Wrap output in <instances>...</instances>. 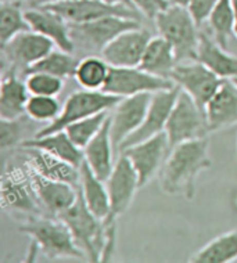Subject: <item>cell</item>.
<instances>
[{
	"instance_id": "cell-1",
	"label": "cell",
	"mask_w": 237,
	"mask_h": 263,
	"mask_svg": "<svg viewBox=\"0 0 237 263\" xmlns=\"http://www.w3.org/2000/svg\"><path fill=\"white\" fill-rule=\"evenodd\" d=\"M208 150V137L185 141L173 147L158 173L162 191L171 195H185L192 200L196 194L198 176L212 166Z\"/></svg>"
},
{
	"instance_id": "cell-2",
	"label": "cell",
	"mask_w": 237,
	"mask_h": 263,
	"mask_svg": "<svg viewBox=\"0 0 237 263\" xmlns=\"http://www.w3.org/2000/svg\"><path fill=\"white\" fill-rule=\"evenodd\" d=\"M19 230L31 238V255L38 252L50 259H82L85 254L75 242L72 233L60 218L35 215L24 219Z\"/></svg>"
},
{
	"instance_id": "cell-3",
	"label": "cell",
	"mask_w": 237,
	"mask_h": 263,
	"mask_svg": "<svg viewBox=\"0 0 237 263\" xmlns=\"http://www.w3.org/2000/svg\"><path fill=\"white\" fill-rule=\"evenodd\" d=\"M158 35L173 46L178 63L196 59L200 29L187 7L168 6L154 18Z\"/></svg>"
},
{
	"instance_id": "cell-4",
	"label": "cell",
	"mask_w": 237,
	"mask_h": 263,
	"mask_svg": "<svg viewBox=\"0 0 237 263\" xmlns=\"http://www.w3.org/2000/svg\"><path fill=\"white\" fill-rule=\"evenodd\" d=\"M140 27L139 20L122 15H107L87 23L69 24V32L75 51H81L85 55H101L107 45L122 32Z\"/></svg>"
},
{
	"instance_id": "cell-5",
	"label": "cell",
	"mask_w": 237,
	"mask_h": 263,
	"mask_svg": "<svg viewBox=\"0 0 237 263\" xmlns=\"http://www.w3.org/2000/svg\"><path fill=\"white\" fill-rule=\"evenodd\" d=\"M59 218L68 226L85 256L92 262H100L105 242L104 223L89 211L81 190L75 204Z\"/></svg>"
},
{
	"instance_id": "cell-6",
	"label": "cell",
	"mask_w": 237,
	"mask_h": 263,
	"mask_svg": "<svg viewBox=\"0 0 237 263\" xmlns=\"http://www.w3.org/2000/svg\"><path fill=\"white\" fill-rule=\"evenodd\" d=\"M165 133L168 136L171 150L185 141L208 137L211 133L204 109L193 100L192 96L182 89L169 114Z\"/></svg>"
},
{
	"instance_id": "cell-7",
	"label": "cell",
	"mask_w": 237,
	"mask_h": 263,
	"mask_svg": "<svg viewBox=\"0 0 237 263\" xmlns=\"http://www.w3.org/2000/svg\"><path fill=\"white\" fill-rule=\"evenodd\" d=\"M119 100L121 97L118 96L108 95L103 90L93 91L82 89L79 91H74L72 95L68 96L59 117L53 122L42 127L41 130H38L35 136H45L53 132L64 130L68 125L81 119L103 111H111Z\"/></svg>"
},
{
	"instance_id": "cell-8",
	"label": "cell",
	"mask_w": 237,
	"mask_h": 263,
	"mask_svg": "<svg viewBox=\"0 0 237 263\" xmlns=\"http://www.w3.org/2000/svg\"><path fill=\"white\" fill-rule=\"evenodd\" d=\"M2 208L25 219L35 215H43L45 209L38 198L27 166L5 168L2 176Z\"/></svg>"
},
{
	"instance_id": "cell-9",
	"label": "cell",
	"mask_w": 237,
	"mask_h": 263,
	"mask_svg": "<svg viewBox=\"0 0 237 263\" xmlns=\"http://www.w3.org/2000/svg\"><path fill=\"white\" fill-rule=\"evenodd\" d=\"M176 86L172 79L155 77L140 67H111L103 91L118 97L155 93Z\"/></svg>"
},
{
	"instance_id": "cell-10",
	"label": "cell",
	"mask_w": 237,
	"mask_h": 263,
	"mask_svg": "<svg viewBox=\"0 0 237 263\" xmlns=\"http://www.w3.org/2000/svg\"><path fill=\"white\" fill-rule=\"evenodd\" d=\"M153 93L122 97L110 112V135L114 145L115 154L118 155L119 147L132 133L141 126L147 115Z\"/></svg>"
},
{
	"instance_id": "cell-11",
	"label": "cell",
	"mask_w": 237,
	"mask_h": 263,
	"mask_svg": "<svg viewBox=\"0 0 237 263\" xmlns=\"http://www.w3.org/2000/svg\"><path fill=\"white\" fill-rule=\"evenodd\" d=\"M171 79L179 89L192 96L193 100L203 109H205L207 103L224 82L222 78H219L197 60H189L176 64Z\"/></svg>"
},
{
	"instance_id": "cell-12",
	"label": "cell",
	"mask_w": 237,
	"mask_h": 263,
	"mask_svg": "<svg viewBox=\"0 0 237 263\" xmlns=\"http://www.w3.org/2000/svg\"><path fill=\"white\" fill-rule=\"evenodd\" d=\"M105 186L108 190L111 209L104 220L117 222V219L128 211L136 191L140 189L136 171L128 157L122 153L115 159L114 169L105 180Z\"/></svg>"
},
{
	"instance_id": "cell-13",
	"label": "cell",
	"mask_w": 237,
	"mask_h": 263,
	"mask_svg": "<svg viewBox=\"0 0 237 263\" xmlns=\"http://www.w3.org/2000/svg\"><path fill=\"white\" fill-rule=\"evenodd\" d=\"M171 153L168 136L167 133H158L144 141H140L135 145H131L122 151V154L128 157L139 177V184L144 187L158 175L162 165Z\"/></svg>"
},
{
	"instance_id": "cell-14",
	"label": "cell",
	"mask_w": 237,
	"mask_h": 263,
	"mask_svg": "<svg viewBox=\"0 0 237 263\" xmlns=\"http://www.w3.org/2000/svg\"><path fill=\"white\" fill-rule=\"evenodd\" d=\"M179 91H180V89L178 86H175L173 89L153 93L150 105H149V109H147L146 118L141 123V126L121 144L118 155L131 145L137 144L140 141H144L147 139H150V137L155 136V135H158V133L165 132L169 114H171L173 105L176 103Z\"/></svg>"
},
{
	"instance_id": "cell-15",
	"label": "cell",
	"mask_w": 237,
	"mask_h": 263,
	"mask_svg": "<svg viewBox=\"0 0 237 263\" xmlns=\"http://www.w3.org/2000/svg\"><path fill=\"white\" fill-rule=\"evenodd\" d=\"M56 45L38 32L25 31L17 36L10 39L6 45L2 46V53L5 61L15 67L17 69H24V72L39 60L49 54Z\"/></svg>"
},
{
	"instance_id": "cell-16",
	"label": "cell",
	"mask_w": 237,
	"mask_h": 263,
	"mask_svg": "<svg viewBox=\"0 0 237 263\" xmlns=\"http://www.w3.org/2000/svg\"><path fill=\"white\" fill-rule=\"evenodd\" d=\"M43 7L60 14L69 24L87 23V21H93V20L107 17V15H122V17L140 21L141 15L137 10H133L131 7L107 5L100 0H67V2L43 6Z\"/></svg>"
},
{
	"instance_id": "cell-17",
	"label": "cell",
	"mask_w": 237,
	"mask_h": 263,
	"mask_svg": "<svg viewBox=\"0 0 237 263\" xmlns=\"http://www.w3.org/2000/svg\"><path fill=\"white\" fill-rule=\"evenodd\" d=\"M151 37L150 32L141 27L122 32L107 45L101 57L111 67H139Z\"/></svg>"
},
{
	"instance_id": "cell-18",
	"label": "cell",
	"mask_w": 237,
	"mask_h": 263,
	"mask_svg": "<svg viewBox=\"0 0 237 263\" xmlns=\"http://www.w3.org/2000/svg\"><path fill=\"white\" fill-rule=\"evenodd\" d=\"M25 166L29 172L35 193H37L45 212L59 218L61 213H64L67 209H69L75 204L78 195H79V187L72 186L69 183L47 179V177L35 172L32 168H29L27 163H25Z\"/></svg>"
},
{
	"instance_id": "cell-19",
	"label": "cell",
	"mask_w": 237,
	"mask_h": 263,
	"mask_svg": "<svg viewBox=\"0 0 237 263\" xmlns=\"http://www.w3.org/2000/svg\"><path fill=\"white\" fill-rule=\"evenodd\" d=\"M25 18L33 32L49 37L57 49L67 53H75L69 23L60 14L46 7H29L25 10Z\"/></svg>"
},
{
	"instance_id": "cell-20",
	"label": "cell",
	"mask_w": 237,
	"mask_h": 263,
	"mask_svg": "<svg viewBox=\"0 0 237 263\" xmlns=\"http://www.w3.org/2000/svg\"><path fill=\"white\" fill-rule=\"evenodd\" d=\"M204 112L211 133L237 125L236 82L233 79H224L218 90L205 105Z\"/></svg>"
},
{
	"instance_id": "cell-21",
	"label": "cell",
	"mask_w": 237,
	"mask_h": 263,
	"mask_svg": "<svg viewBox=\"0 0 237 263\" xmlns=\"http://www.w3.org/2000/svg\"><path fill=\"white\" fill-rule=\"evenodd\" d=\"M29 96L25 79L23 81L19 69L10 65L3 72L0 83V118L17 119L27 115L25 108Z\"/></svg>"
},
{
	"instance_id": "cell-22",
	"label": "cell",
	"mask_w": 237,
	"mask_h": 263,
	"mask_svg": "<svg viewBox=\"0 0 237 263\" xmlns=\"http://www.w3.org/2000/svg\"><path fill=\"white\" fill-rule=\"evenodd\" d=\"M21 148L27 153L25 163L35 172L51 180L65 182L79 187L81 171L78 166L39 148H25V147Z\"/></svg>"
},
{
	"instance_id": "cell-23",
	"label": "cell",
	"mask_w": 237,
	"mask_h": 263,
	"mask_svg": "<svg viewBox=\"0 0 237 263\" xmlns=\"http://www.w3.org/2000/svg\"><path fill=\"white\" fill-rule=\"evenodd\" d=\"M85 162L100 180L105 182L115 165V150L110 135V117L90 143L83 148Z\"/></svg>"
},
{
	"instance_id": "cell-24",
	"label": "cell",
	"mask_w": 237,
	"mask_h": 263,
	"mask_svg": "<svg viewBox=\"0 0 237 263\" xmlns=\"http://www.w3.org/2000/svg\"><path fill=\"white\" fill-rule=\"evenodd\" d=\"M207 68H210L222 79L237 78V57L230 54L222 46L211 39L207 33L200 32V42L197 47L196 59Z\"/></svg>"
},
{
	"instance_id": "cell-25",
	"label": "cell",
	"mask_w": 237,
	"mask_h": 263,
	"mask_svg": "<svg viewBox=\"0 0 237 263\" xmlns=\"http://www.w3.org/2000/svg\"><path fill=\"white\" fill-rule=\"evenodd\" d=\"M20 147L25 148H39L49 154L64 159L67 162L72 163L78 168L85 161L83 150H81L75 143H74L65 130H59L45 135V136H33L29 137L24 141Z\"/></svg>"
},
{
	"instance_id": "cell-26",
	"label": "cell",
	"mask_w": 237,
	"mask_h": 263,
	"mask_svg": "<svg viewBox=\"0 0 237 263\" xmlns=\"http://www.w3.org/2000/svg\"><path fill=\"white\" fill-rule=\"evenodd\" d=\"M176 64L178 59L173 46L165 37L158 35L150 39L139 67L155 77L171 79Z\"/></svg>"
},
{
	"instance_id": "cell-27",
	"label": "cell",
	"mask_w": 237,
	"mask_h": 263,
	"mask_svg": "<svg viewBox=\"0 0 237 263\" xmlns=\"http://www.w3.org/2000/svg\"><path fill=\"white\" fill-rule=\"evenodd\" d=\"M81 179H79V190L83 197L85 204L96 218L104 220L110 215V195L105 182L100 180L93 173L89 165L85 161L81 165Z\"/></svg>"
},
{
	"instance_id": "cell-28",
	"label": "cell",
	"mask_w": 237,
	"mask_h": 263,
	"mask_svg": "<svg viewBox=\"0 0 237 263\" xmlns=\"http://www.w3.org/2000/svg\"><path fill=\"white\" fill-rule=\"evenodd\" d=\"M189 260L193 263H230L237 260V229L207 242Z\"/></svg>"
},
{
	"instance_id": "cell-29",
	"label": "cell",
	"mask_w": 237,
	"mask_h": 263,
	"mask_svg": "<svg viewBox=\"0 0 237 263\" xmlns=\"http://www.w3.org/2000/svg\"><path fill=\"white\" fill-rule=\"evenodd\" d=\"M110 68L111 65L101 55H85L79 60L74 78L85 90H103Z\"/></svg>"
},
{
	"instance_id": "cell-30",
	"label": "cell",
	"mask_w": 237,
	"mask_h": 263,
	"mask_svg": "<svg viewBox=\"0 0 237 263\" xmlns=\"http://www.w3.org/2000/svg\"><path fill=\"white\" fill-rule=\"evenodd\" d=\"M78 64L79 60L74 53L53 49L49 54L33 64L32 67H29L24 73L27 75L29 72H46L63 79H68L75 77Z\"/></svg>"
},
{
	"instance_id": "cell-31",
	"label": "cell",
	"mask_w": 237,
	"mask_h": 263,
	"mask_svg": "<svg viewBox=\"0 0 237 263\" xmlns=\"http://www.w3.org/2000/svg\"><path fill=\"white\" fill-rule=\"evenodd\" d=\"M211 35L224 49H228L230 37L234 36V10L233 0H219L208 18Z\"/></svg>"
},
{
	"instance_id": "cell-32",
	"label": "cell",
	"mask_w": 237,
	"mask_h": 263,
	"mask_svg": "<svg viewBox=\"0 0 237 263\" xmlns=\"http://www.w3.org/2000/svg\"><path fill=\"white\" fill-rule=\"evenodd\" d=\"M25 31H31V27L25 18L21 3L0 2V46Z\"/></svg>"
},
{
	"instance_id": "cell-33",
	"label": "cell",
	"mask_w": 237,
	"mask_h": 263,
	"mask_svg": "<svg viewBox=\"0 0 237 263\" xmlns=\"http://www.w3.org/2000/svg\"><path fill=\"white\" fill-rule=\"evenodd\" d=\"M110 112H111V111H103V112L95 114V115H92V117H87V118L81 119V121H78V122L71 123V125H68V126L65 127L64 130L67 132V135L69 136V139H71L81 150H83V148L90 143L92 139L100 132V129L103 127L105 121L108 119Z\"/></svg>"
},
{
	"instance_id": "cell-34",
	"label": "cell",
	"mask_w": 237,
	"mask_h": 263,
	"mask_svg": "<svg viewBox=\"0 0 237 263\" xmlns=\"http://www.w3.org/2000/svg\"><path fill=\"white\" fill-rule=\"evenodd\" d=\"M61 108L63 105L60 104L57 97L31 95L28 99L25 112L33 122L50 123L59 117Z\"/></svg>"
},
{
	"instance_id": "cell-35",
	"label": "cell",
	"mask_w": 237,
	"mask_h": 263,
	"mask_svg": "<svg viewBox=\"0 0 237 263\" xmlns=\"http://www.w3.org/2000/svg\"><path fill=\"white\" fill-rule=\"evenodd\" d=\"M25 85L31 95L57 97L63 91L64 79L46 72H29L25 75Z\"/></svg>"
},
{
	"instance_id": "cell-36",
	"label": "cell",
	"mask_w": 237,
	"mask_h": 263,
	"mask_svg": "<svg viewBox=\"0 0 237 263\" xmlns=\"http://www.w3.org/2000/svg\"><path fill=\"white\" fill-rule=\"evenodd\" d=\"M28 115L17 119H2L0 121V147L2 150H9L23 144L27 135Z\"/></svg>"
},
{
	"instance_id": "cell-37",
	"label": "cell",
	"mask_w": 237,
	"mask_h": 263,
	"mask_svg": "<svg viewBox=\"0 0 237 263\" xmlns=\"http://www.w3.org/2000/svg\"><path fill=\"white\" fill-rule=\"evenodd\" d=\"M218 2L219 0H192L190 2L187 9H189L198 27H201L203 24L208 21L211 13L214 11Z\"/></svg>"
},
{
	"instance_id": "cell-38",
	"label": "cell",
	"mask_w": 237,
	"mask_h": 263,
	"mask_svg": "<svg viewBox=\"0 0 237 263\" xmlns=\"http://www.w3.org/2000/svg\"><path fill=\"white\" fill-rule=\"evenodd\" d=\"M135 9L144 15L146 18L154 20L161 11H164L168 6V0H131Z\"/></svg>"
},
{
	"instance_id": "cell-39",
	"label": "cell",
	"mask_w": 237,
	"mask_h": 263,
	"mask_svg": "<svg viewBox=\"0 0 237 263\" xmlns=\"http://www.w3.org/2000/svg\"><path fill=\"white\" fill-rule=\"evenodd\" d=\"M61 2H67V0H29L28 5L29 7H43V6L56 5V3H61Z\"/></svg>"
},
{
	"instance_id": "cell-40",
	"label": "cell",
	"mask_w": 237,
	"mask_h": 263,
	"mask_svg": "<svg viewBox=\"0 0 237 263\" xmlns=\"http://www.w3.org/2000/svg\"><path fill=\"white\" fill-rule=\"evenodd\" d=\"M103 3H107V5H113V6H126V7H131V9H135V6L132 5L131 0H100Z\"/></svg>"
},
{
	"instance_id": "cell-41",
	"label": "cell",
	"mask_w": 237,
	"mask_h": 263,
	"mask_svg": "<svg viewBox=\"0 0 237 263\" xmlns=\"http://www.w3.org/2000/svg\"><path fill=\"white\" fill-rule=\"evenodd\" d=\"M192 0H168L171 6H182V7H189Z\"/></svg>"
},
{
	"instance_id": "cell-42",
	"label": "cell",
	"mask_w": 237,
	"mask_h": 263,
	"mask_svg": "<svg viewBox=\"0 0 237 263\" xmlns=\"http://www.w3.org/2000/svg\"><path fill=\"white\" fill-rule=\"evenodd\" d=\"M233 10H234V37H237V0H233Z\"/></svg>"
},
{
	"instance_id": "cell-43",
	"label": "cell",
	"mask_w": 237,
	"mask_h": 263,
	"mask_svg": "<svg viewBox=\"0 0 237 263\" xmlns=\"http://www.w3.org/2000/svg\"><path fill=\"white\" fill-rule=\"evenodd\" d=\"M0 2H15V3H23V2H29V0H0Z\"/></svg>"
},
{
	"instance_id": "cell-44",
	"label": "cell",
	"mask_w": 237,
	"mask_h": 263,
	"mask_svg": "<svg viewBox=\"0 0 237 263\" xmlns=\"http://www.w3.org/2000/svg\"><path fill=\"white\" fill-rule=\"evenodd\" d=\"M233 81L236 82V85H237V78H233Z\"/></svg>"
},
{
	"instance_id": "cell-45",
	"label": "cell",
	"mask_w": 237,
	"mask_h": 263,
	"mask_svg": "<svg viewBox=\"0 0 237 263\" xmlns=\"http://www.w3.org/2000/svg\"><path fill=\"white\" fill-rule=\"evenodd\" d=\"M236 159H237V144H236Z\"/></svg>"
}]
</instances>
